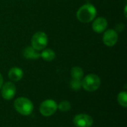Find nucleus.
<instances>
[{
	"instance_id": "nucleus-12",
	"label": "nucleus",
	"mask_w": 127,
	"mask_h": 127,
	"mask_svg": "<svg viewBox=\"0 0 127 127\" xmlns=\"http://www.w3.org/2000/svg\"><path fill=\"white\" fill-rule=\"evenodd\" d=\"M40 57H42L44 60L51 62L54 60L56 57V54L55 52L51 49V48H46L42 51V52L40 54Z\"/></svg>"
},
{
	"instance_id": "nucleus-1",
	"label": "nucleus",
	"mask_w": 127,
	"mask_h": 127,
	"mask_svg": "<svg viewBox=\"0 0 127 127\" xmlns=\"http://www.w3.org/2000/svg\"><path fill=\"white\" fill-rule=\"evenodd\" d=\"M97 15V10L92 4L82 5L77 12V19L83 23H89L95 19Z\"/></svg>"
},
{
	"instance_id": "nucleus-8",
	"label": "nucleus",
	"mask_w": 127,
	"mask_h": 127,
	"mask_svg": "<svg viewBox=\"0 0 127 127\" xmlns=\"http://www.w3.org/2000/svg\"><path fill=\"white\" fill-rule=\"evenodd\" d=\"M118 39V33L114 29H109L105 31L103 36V43L109 47L114 46Z\"/></svg>"
},
{
	"instance_id": "nucleus-13",
	"label": "nucleus",
	"mask_w": 127,
	"mask_h": 127,
	"mask_svg": "<svg viewBox=\"0 0 127 127\" xmlns=\"http://www.w3.org/2000/svg\"><path fill=\"white\" fill-rule=\"evenodd\" d=\"M83 70L82 69V68L76 66L71 68V76L72 77V79H77V80H82V78L83 77Z\"/></svg>"
},
{
	"instance_id": "nucleus-17",
	"label": "nucleus",
	"mask_w": 127,
	"mask_h": 127,
	"mask_svg": "<svg viewBox=\"0 0 127 127\" xmlns=\"http://www.w3.org/2000/svg\"><path fill=\"white\" fill-rule=\"evenodd\" d=\"M125 28V25L123 24V23H118L116 26H115V31L118 33V32H121L124 30Z\"/></svg>"
},
{
	"instance_id": "nucleus-4",
	"label": "nucleus",
	"mask_w": 127,
	"mask_h": 127,
	"mask_svg": "<svg viewBox=\"0 0 127 127\" xmlns=\"http://www.w3.org/2000/svg\"><path fill=\"white\" fill-rule=\"evenodd\" d=\"M48 45V36L45 33L38 31L31 38V46L36 51H42Z\"/></svg>"
},
{
	"instance_id": "nucleus-16",
	"label": "nucleus",
	"mask_w": 127,
	"mask_h": 127,
	"mask_svg": "<svg viewBox=\"0 0 127 127\" xmlns=\"http://www.w3.org/2000/svg\"><path fill=\"white\" fill-rule=\"evenodd\" d=\"M70 86L73 90H80L82 88V80L71 79L70 82Z\"/></svg>"
},
{
	"instance_id": "nucleus-19",
	"label": "nucleus",
	"mask_w": 127,
	"mask_h": 127,
	"mask_svg": "<svg viewBox=\"0 0 127 127\" xmlns=\"http://www.w3.org/2000/svg\"><path fill=\"white\" fill-rule=\"evenodd\" d=\"M124 15H125V16L127 17V5H126V7H125V9H124Z\"/></svg>"
},
{
	"instance_id": "nucleus-14",
	"label": "nucleus",
	"mask_w": 127,
	"mask_h": 127,
	"mask_svg": "<svg viewBox=\"0 0 127 127\" xmlns=\"http://www.w3.org/2000/svg\"><path fill=\"white\" fill-rule=\"evenodd\" d=\"M118 103L123 107L126 108L127 106V94L126 92H121L118 95Z\"/></svg>"
},
{
	"instance_id": "nucleus-9",
	"label": "nucleus",
	"mask_w": 127,
	"mask_h": 127,
	"mask_svg": "<svg viewBox=\"0 0 127 127\" xmlns=\"http://www.w3.org/2000/svg\"><path fill=\"white\" fill-rule=\"evenodd\" d=\"M108 25L107 20L103 17L96 18L92 23V29L95 32L97 33H103L106 31Z\"/></svg>"
},
{
	"instance_id": "nucleus-18",
	"label": "nucleus",
	"mask_w": 127,
	"mask_h": 127,
	"mask_svg": "<svg viewBox=\"0 0 127 127\" xmlns=\"http://www.w3.org/2000/svg\"><path fill=\"white\" fill-rule=\"evenodd\" d=\"M2 85H3V77H2L1 74H0V89L2 86Z\"/></svg>"
},
{
	"instance_id": "nucleus-10",
	"label": "nucleus",
	"mask_w": 127,
	"mask_h": 127,
	"mask_svg": "<svg viewBox=\"0 0 127 127\" xmlns=\"http://www.w3.org/2000/svg\"><path fill=\"white\" fill-rule=\"evenodd\" d=\"M23 71L18 67H13L8 71V77L13 82H18L23 77Z\"/></svg>"
},
{
	"instance_id": "nucleus-15",
	"label": "nucleus",
	"mask_w": 127,
	"mask_h": 127,
	"mask_svg": "<svg viewBox=\"0 0 127 127\" xmlns=\"http://www.w3.org/2000/svg\"><path fill=\"white\" fill-rule=\"evenodd\" d=\"M71 103L70 102L67 101V100H63L62 102H60L59 103V105L57 106V108L61 111V112H68L71 109Z\"/></svg>"
},
{
	"instance_id": "nucleus-3",
	"label": "nucleus",
	"mask_w": 127,
	"mask_h": 127,
	"mask_svg": "<svg viewBox=\"0 0 127 127\" xmlns=\"http://www.w3.org/2000/svg\"><path fill=\"white\" fill-rule=\"evenodd\" d=\"M100 86V79L95 74H89L82 80V87L87 92H95L99 89Z\"/></svg>"
},
{
	"instance_id": "nucleus-5",
	"label": "nucleus",
	"mask_w": 127,
	"mask_h": 127,
	"mask_svg": "<svg viewBox=\"0 0 127 127\" xmlns=\"http://www.w3.org/2000/svg\"><path fill=\"white\" fill-rule=\"evenodd\" d=\"M57 109V104L53 100H46L40 104L39 112L45 117H49L54 115Z\"/></svg>"
},
{
	"instance_id": "nucleus-6",
	"label": "nucleus",
	"mask_w": 127,
	"mask_h": 127,
	"mask_svg": "<svg viewBox=\"0 0 127 127\" xmlns=\"http://www.w3.org/2000/svg\"><path fill=\"white\" fill-rule=\"evenodd\" d=\"M73 123L77 127H91L93 125V119L89 115L80 114L74 117Z\"/></svg>"
},
{
	"instance_id": "nucleus-2",
	"label": "nucleus",
	"mask_w": 127,
	"mask_h": 127,
	"mask_svg": "<svg viewBox=\"0 0 127 127\" xmlns=\"http://www.w3.org/2000/svg\"><path fill=\"white\" fill-rule=\"evenodd\" d=\"M13 106L17 112L25 116L31 115L33 110V103L29 99L24 97L16 98L14 101Z\"/></svg>"
},
{
	"instance_id": "nucleus-11",
	"label": "nucleus",
	"mask_w": 127,
	"mask_h": 127,
	"mask_svg": "<svg viewBox=\"0 0 127 127\" xmlns=\"http://www.w3.org/2000/svg\"><path fill=\"white\" fill-rule=\"evenodd\" d=\"M23 57L28 60H36L40 57V54L39 51L34 49L32 46L26 47L22 52Z\"/></svg>"
},
{
	"instance_id": "nucleus-7",
	"label": "nucleus",
	"mask_w": 127,
	"mask_h": 127,
	"mask_svg": "<svg viewBox=\"0 0 127 127\" xmlns=\"http://www.w3.org/2000/svg\"><path fill=\"white\" fill-rule=\"evenodd\" d=\"M1 96L4 100H10L16 95V86L12 82H7L1 86Z\"/></svg>"
}]
</instances>
